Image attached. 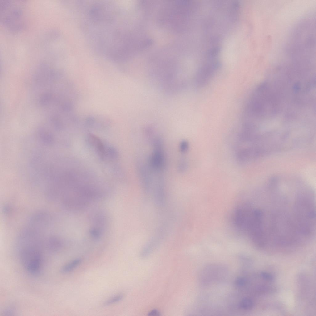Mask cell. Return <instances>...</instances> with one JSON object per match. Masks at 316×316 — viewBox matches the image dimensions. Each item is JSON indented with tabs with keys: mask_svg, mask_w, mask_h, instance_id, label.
<instances>
[{
	"mask_svg": "<svg viewBox=\"0 0 316 316\" xmlns=\"http://www.w3.org/2000/svg\"><path fill=\"white\" fill-rule=\"evenodd\" d=\"M253 302L252 299L248 297L243 298L238 303V307L245 310H248L252 308Z\"/></svg>",
	"mask_w": 316,
	"mask_h": 316,
	"instance_id": "6",
	"label": "cell"
},
{
	"mask_svg": "<svg viewBox=\"0 0 316 316\" xmlns=\"http://www.w3.org/2000/svg\"><path fill=\"white\" fill-rule=\"evenodd\" d=\"M261 275L262 278L267 281H271L273 280V278L271 274L265 272H262Z\"/></svg>",
	"mask_w": 316,
	"mask_h": 316,
	"instance_id": "10",
	"label": "cell"
},
{
	"mask_svg": "<svg viewBox=\"0 0 316 316\" xmlns=\"http://www.w3.org/2000/svg\"><path fill=\"white\" fill-rule=\"evenodd\" d=\"M189 148V144L188 142L186 140H183L180 143L179 149L180 151L183 153L186 152Z\"/></svg>",
	"mask_w": 316,
	"mask_h": 316,
	"instance_id": "8",
	"label": "cell"
},
{
	"mask_svg": "<svg viewBox=\"0 0 316 316\" xmlns=\"http://www.w3.org/2000/svg\"><path fill=\"white\" fill-rule=\"evenodd\" d=\"M123 296L119 294L112 297L106 301L104 303V306H108L120 301L123 298Z\"/></svg>",
	"mask_w": 316,
	"mask_h": 316,
	"instance_id": "7",
	"label": "cell"
},
{
	"mask_svg": "<svg viewBox=\"0 0 316 316\" xmlns=\"http://www.w3.org/2000/svg\"><path fill=\"white\" fill-rule=\"evenodd\" d=\"M187 166V163L185 160H181L178 165V170L181 172H183L186 170Z\"/></svg>",
	"mask_w": 316,
	"mask_h": 316,
	"instance_id": "9",
	"label": "cell"
},
{
	"mask_svg": "<svg viewBox=\"0 0 316 316\" xmlns=\"http://www.w3.org/2000/svg\"><path fill=\"white\" fill-rule=\"evenodd\" d=\"M26 3L24 1L0 0V22L10 31L19 32L26 23Z\"/></svg>",
	"mask_w": 316,
	"mask_h": 316,
	"instance_id": "1",
	"label": "cell"
},
{
	"mask_svg": "<svg viewBox=\"0 0 316 316\" xmlns=\"http://www.w3.org/2000/svg\"><path fill=\"white\" fill-rule=\"evenodd\" d=\"M22 260L27 271L32 273L38 272L42 260L39 252L36 251L25 252L22 255Z\"/></svg>",
	"mask_w": 316,
	"mask_h": 316,
	"instance_id": "3",
	"label": "cell"
},
{
	"mask_svg": "<svg viewBox=\"0 0 316 316\" xmlns=\"http://www.w3.org/2000/svg\"><path fill=\"white\" fill-rule=\"evenodd\" d=\"M81 262L80 259H76L64 266L61 269V272L63 273L69 272L78 266Z\"/></svg>",
	"mask_w": 316,
	"mask_h": 316,
	"instance_id": "5",
	"label": "cell"
},
{
	"mask_svg": "<svg viewBox=\"0 0 316 316\" xmlns=\"http://www.w3.org/2000/svg\"><path fill=\"white\" fill-rule=\"evenodd\" d=\"M89 143L93 147L98 156L102 159H104L106 156L107 150L102 141L97 136L89 134L88 136Z\"/></svg>",
	"mask_w": 316,
	"mask_h": 316,
	"instance_id": "4",
	"label": "cell"
},
{
	"mask_svg": "<svg viewBox=\"0 0 316 316\" xmlns=\"http://www.w3.org/2000/svg\"><path fill=\"white\" fill-rule=\"evenodd\" d=\"M160 313L156 310H153L150 311L148 314V315L150 316H158L159 315Z\"/></svg>",
	"mask_w": 316,
	"mask_h": 316,
	"instance_id": "11",
	"label": "cell"
},
{
	"mask_svg": "<svg viewBox=\"0 0 316 316\" xmlns=\"http://www.w3.org/2000/svg\"><path fill=\"white\" fill-rule=\"evenodd\" d=\"M154 150L150 159L151 168L156 171L162 170L164 167V157L162 147V143L160 138L154 140Z\"/></svg>",
	"mask_w": 316,
	"mask_h": 316,
	"instance_id": "2",
	"label": "cell"
}]
</instances>
